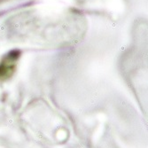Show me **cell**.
<instances>
[{
    "instance_id": "cell-1",
    "label": "cell",
    "mask_w": 148,
    "mask_h": 148,
    "mask_svg": "<svg viewBox=\"0 0 148 148\" xmlns=\"http://www.w3.org/2000/svg\"><path fill=\"white\" fill-rule=\"evenodd\" d=\"M19 58L18 51H12L0 63V80H5L15 71L16 61Z\"/></svg>"
}]
</instances>
